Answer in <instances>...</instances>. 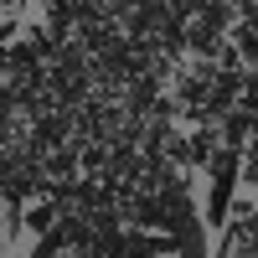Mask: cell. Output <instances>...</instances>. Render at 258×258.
Returning <instances> with one entry per match:
<instances>
[{
  "label": "cell",
  "instance_id": "obj_1",
  "mask_svg": "<svg viewBox=\"0 0 258 258\" xmlns=\"http://www.w3.org/2000/svg\"><path fill=\"white\" fill-rule=\"evenodd\" d=\"M68 243H73V232H68V222H62V227H47V232H41V238H36L31 258H62V248H68Z\"/></svg>",
  "mask_w": 258,
  "mask_h": 258
},
{
  "label": "cell",
  "instance_id": "obj_2",
  "mask_svg": "<svg viewBox=\"0 0 258 258\" xmlns=\"http://www.w3.org/2000/svg\"><path fill=\"white\" fill-rule=\"evenodd\" d=\"M26 227L41 238L47 227H57V207H52V202H36V207H26Z\"/></svg>",
  "mask_w": 258,
  "mask_h": 258
},
{
  "label": "cell",
  "instance_id": "obj_3",
  "mask_svg": "<svg viewBox=\"0 0 258 258\" xmlns=\"http://www.w3.org/2000/svg\"><path fill=\"white\" fill-rule=\"evenodd\" d=\"M26 6H31V0H0V16H6V21H21Z\"/></svg>",
  "mask_w": 258,
  "mask_h": 258
},
{
  "label": "cell",
  "instance_id": "obj_4",
  "mask_svg": "<svg viewBox=\"0 0 258 258\" xmlns=\"http://www.w3.org/2000/svg\"><path fill=\"white\" fill-rule=\"evenodd\" d=\"M238 181H243L248 191H258V155H253V160H243V176H238Z\"/></svg>",
  "mask_w": 258,
  "mask_h": 258
}]
</instances>
